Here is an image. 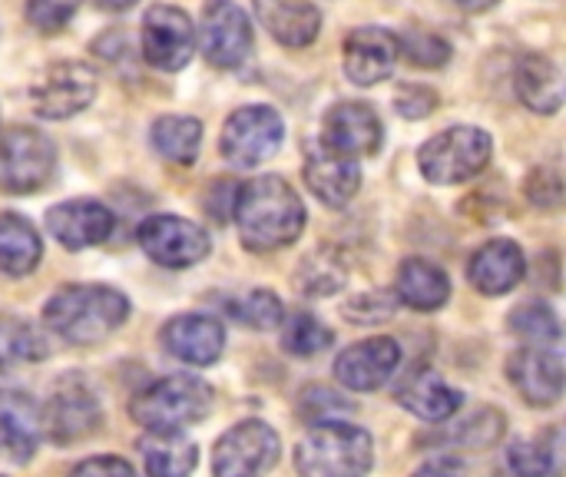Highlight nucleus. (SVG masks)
<instances>
[{"instance_id":"a878e982","label":"nucleus","mask_w":566,"mask_h":477,"mask_svg":"<svg viewBox=\"0 0 566 477\" xmlns=\"http://www.w3.org/2000/svg\"><path fill=\"white\" fill-rule=\"evenodd\" d=\"M395 299L415 312H434L451 295V279L441 266L428 259H405L395 279Z\"/></svg>"},{"instance_id":"72a5a7b5","label":"nucleus","mask_w":566,"mask_h":477,"mask_svg":"<svg viewBox=\"0 0 566 477\" xmlns=\"http://www.w3.org/2000/svg\"><path fill=\"white\" fill-rule=\"evenodd\" d=\"M226 312L235 322H242V325H249L255 332H269V329L282 325V302L269 289H255V292H249L242 299H229Z\"/></svg>"},{"instance_id":"5701e85b","label":"nucleus","mask_w":566,"mask_h":477,"mask_svg":"<svg viewBox=\"0 0 566 477\" xmlns=\"http://www.w3.org/2000/svg\"><path fill=\"white\" fill-rule=\"evenodd\" d=\"M305 183L325 206H348L361 186V169L328 149H312L305 159Z\"/></svg>"},{"instance_id":"473e14b6","label":"nucleus","mask_w":566,"mask_h":477,"mask_svg":"<svg viewBox=\"0 0 566 477\" xmlns=\"http://www.w3.org/2000/svg\"><path fill=\"white\" fill-rule=\"evenodd\" d=\"M511 332H517L534 349H554L560 342V322L551 305L544 302H524L511 312Z\"/></svg>"},{"instance_id":"f3484780","label":"nucleus","mask_w":566,"mask_h":477,"mask_svg":"<svg viewBox=\"0 0 566 477\" xmlns=\"http://www.w3.org/2000/svg\"><path fill=\"white\" fill-rule=\"evenodd\" d=\"M401 56L398 33L381 27H358L345 37V73L358 86H375L395 73Z\"/></svg>"},{"instance_id":"a211bd4d","label":"nucleus","mask_w":566,"mask_h":477,"mask_svg":"<svg viewBox=\"0 0 566 477\" xmlns=\"http://www.w3.org/2000/svg\"><path fill=\"white\" fill-rule=\"evenodd\" d=\"M401 365V345L395 339H365L335 359V379L348 392H375Z\"/></svg>"},{"instance_id":"7ed1b4c3","label":"nucleus","mask_w":566,"mask_h":477,"mask_svg":"<svg viewBox=\"0 0 566 477\" xmlns=\"http://www.w3.org/2000/svg\"><path fill=\"white\" fill-rule=\"evenodd\" d=\"M212 385L196 375H169L143 388L129 402V415L153 435H179L212 412Z\"/></svg>"},{"instance_id":"4c0bfd02","label":"nucleus","mask_w":566,"mask_h":477,"mask_svg":"<svg viewBox=\"0 0 566 477\" xmlns=\"http://www.w3.org/2000/svg\"><path fill=\"white\" fill-rule=\"evenodd\" d=\"M504 435V415L497 408H481L478 415H471L461 428H458V445L478 452V448H491L497 438Z\"/></svg>"},{"instance_id":"2f4dec72","label":"nucleus","mask_w":566,"mask_h":477,"mask_svg":"<svg viewBox=\"0 0 566 477\" xmlns=\"http://www.w3.org/2000/svg\"><path fill=\"white\" fill-rule=\"evenodd\" d=\"M557 455H560V432L551 428L544 438L514 445L507 462L517 477H547L557 471Z\"/></svg>"},{"instance_id":"4be33fe9","label":"nucleus","mask_w":566,"mask_h":477,"mask_svg":"<svg viewBox=\"0 0 566 477\" xmlns=\"http://www.w3.org/2000/svg\"><path fill=\"white\" fill-rule=\"evenodd\" d=\"M252 7L282 46H308L322 30V10L312 0H252Z\"/></svg>"},{"instance_id":"2eb2a0df","label":"nucleus","mask_w":566,"mask_h":477,"mask_svg":"<svg viewBox=\"0 0 566 477\" xmlns=\"http://www.w3.org/2000/svg\"><path fill=\"white\" fill-rule=\"evenodd\" d=\"M507 379L534 408H551L564 398V359L557 349H521L507 362Z\"/></svg>"},{"instance_id":"f704fd0d","label":"nucleus","mask_w":566,"mask_h":477,"mask_svg":"<svg viewBox=\"0 0 566 477\" xmlns=\"http://www.w3.org/2000/svg\"><path fill=\"white\" fill-rule=\"evenodd\" d=\"M332 329L328 325H322L315 315H308V312H295L289 322H285V329H282V345H285V352H292V355H298V359H312V355H318V352H325L328 345H332Z\"/></svg>"},{"instance_id":"423d86ee","label":"nucleus","mask_w":566,"mask_h":477,"mask_svg":"<svg viewBox=\"0 0 566 477\" xmlns=\"http://www.w3.org/2000/svg\"><path fill=\"white\" fill-rule=\"evenodd\" d=\"M56 173V146L30 129L13 126L0 136V193L27 196L43 189Z\"/></svg>"},{"instance_id":"cd10ccee","label":"nucleus","mask_w":566,"mask_h":477,"mask_svg":"<svg viewBox=\"0 0 566 477\" xmlns=\"http://www.w3.org/2000/svg\"><path fill=\"white\" fill-rule=\"evenodd\" d=\"M143 465L149 477H189L199 465V448L179 435H146L139 442Z\"/></svg>"},{"instance_id":"f03ea898","label":"nucleus","mask_w":566,"mask_h":477,"mask_svg":"<svg viewBox=\"0 0 566 477\" xmlns=\"http://www.w3.org/2000/svg\"><path fill=\"white\" fill-rule=\"evenodd\" d=\"M129 315V299L113 286H63L43 309L46 329L70 345L109 339Z\"/></svg>"},{"instance_id":"c85d7f7f","label":"nucleus","mask_w":566,"mask_h":477,"mask_svg":"<svg viewBox=\"0 0 566 477\" xmlns=\"http://www.w3.org/2000/svg\"><path fill=\"white\" fill-rule=\"evenodd\" d=\"M348 282V259L332 249V246H322L315 252H308L295 272V289L308 299H325V295H335L342 292Z\"/></svg>"},{"instance_id":"412c9836","label":"nucleus","mask_w":566,"mask_h":477,"mask_svg":"<svg viewBox=\"0 0 566 477\" xmlns=\"http://www.w3.org/2000/svg\"><path fill=\"white\" fill-rule=\"evenodd\" d=\"M524 272H527L524 252L511 239H491V242H484L471 256V266H468V276H471L474 289L484 292V295H504V292H511L524 279Z\"/></svg>"},{"instance_id":"c03bdc74","label":"nucleus","mask_w":566,"mask_h":477,"mask_svg":"<svg viewBox=\"0 0 566 477\" xmlns=\"http://www.w3.org/2000/svg\"><path fill=\"white\" fill-rule=\"evenodd\" d=\"M411 477H458V468H454V465H448V462H434V465L418 468Z\"/></svg>"},{"instance_id":"f257e3e1","label":"nucleus","mask_w":566,"mask_h":477,"mask_svg":"<svg viewBox=\"0 0 566 477\" xmlns=\"http://www.w3.org/2000/svg\"><path fill=\"white\" fill-rule=\"evenodd\" d=\"M232 219L242 246L252 252H275L292 246L305 229L302 196L282 176H259L235 193Z\"/></svg>"},{"instance_id":"6ab92c4d","label":"nucleus","mask_w":566,"mask_h":477,"mask_svg":"<svg viewBox=\"0 0 566 477\" xmlns=\"http://www.w3.org/2000/svg\"><path fill=\"white\" fill-rule=\"evenodd\" d=\"M159 339L169 355H176L186 365H199V369L219 362V355L226 349V329H222V322H216L209 315H176L163 325Z\"/></svg>"},{"instance_id":"4468645a","label":"nucleus","mask_w":566,"mask_h":477,"mask_svg":"<svg viewBox=\"0 0 566 477\" xmlns=\"http://www.w3.org/2000/svg\"><path fill=\"white\" fill-rule=\"evenodd\" d=\"M322 143L328 153L358 163V159H368L381 149L385 126L368 103H338L325 113Z\"/></svg>"},{"instance_id":"20e7f679","label":"nucleus","mask_w":566,"mask_h":477,"mask_svg":"<svg viewBox=\"0 0 566 477\" xmlns=\"http://www.w3.org/2000/svg\"><path fill=\"white\" fill-rule=\"evenodd\" d=\"M371 462V435L348 422H322L295 448V468L302 477H365Z\"/></svg>"},{"instance_id":"49530a36","label":"nucleus","mask_w":566,"mask_h":477,"mask_svg":"<svg viewBox=\"0 0 566 477\" xmlns=\"http://www.w3.org/2000/svg\"><path fill=\"white\" fill-rule=\"evenodd\" d=\"M136 0H96V7H103V10H129Z\"/></svg>"},{"instance_id":"dca6fc26","label":"nucleus","mask_w":566,"mask_h":477,"mask_svg":"<svg viewBox=\"0 0 566 477\" xmlns=\"http://www.w3.org/2000/svg\"><path fill=\"white\" fill-rule=\"evenodd\" d=\"M113 226H116V216L96 199H70V203H60L46 212L50 236L70 252L106 242Z\"/></svg>"},{"instance_id":"c9c22d12","label":"nucleus","mask_w":566,"mask_h":477,"mask_svg":"<svg viewBox=\"0 0 566 477\" xmlns=\"http://www.w3.org/2000/svg\"><path fill=\"white\" fill-rule=\"evenodd\" d=\"M395 309H398V299L391 292H378V289H368V292H358L352 295L342 312L352 325H378V322H391L395 319Z\"/></svg>"},{"instance_id":"a19ab883","label":"nucleus","mask_w":566,"mask_h":477,"mask_svg":"<svg viewBox=\"0 0 566 477\" xmlns=\"http://www.w3.org/2000/svg\"><path fill=\"white\" fill-rule=\"evenodd\" d=\"M395 106L405 120H424L438 110V93L431 86H421V83H408V86H398L395 93Z\"/></svg>"},{"instance_id":"b1692460","label":"nucleus","mask_w":566,"mask_h":477,"mask_svg":"<svg viewBox=\"0 0 566 477\" xmlns=\"http://www.w3.org/2000/svg\"><path fill=\"white\" fill-rule=\"evenodd\" d=\"M514 90L524 106L534 113H557L564 106V80L551 56L544 53H524L514 66Z\"/></svg>"},{"instance_id":"39448f33","label":"nucleus","mask_w":566,"mask_h":477,"mask_svg":"<svg viewBox=\"0 0 566 477\" xmlns=\"http://www.w3.org/2000/svg\"><path fill=\"white\" fill-rule=\"evenodd\" d=\"M491 149H494V143L481 126H451L421 146L418 166L428 183L458 186L488 169Z\"/></svg>"},{"instance_id":"ddd939ff","label":"nucleus","mask_w":566,"mask_h":477,"mask_svg":"<svg viewBox=\"0 0 566 477\" xmlns=\"http://www.w3.org/2000/svg\"><path fill=\"white\" fill-rule=\"evenodd\" d=\"M99 418H103L99 402L90 392V385L80 379H63V382H56L50 402L40 412V428L50 435L53 445H73V442L93 435Z\"/></svg>"},{"instance_id":"c756f323","label":"nucleus","mask_w":566,"mask_h":477,"mask_svg":"<svg viewBox=\"0 0 566 477\" xmlns=\"http://www.w3.org/2000/svg\"><path fill=\"white\" fill-rule=\"evenodd\" d=\"M202 143V123L192 116H159L153 123V146L159 156L179 166H192Z\"/></svg>"},{"instance_id":"0eeeda50","label":"nucleus","mask_w":566,"mask_h":477,"mask_svg":"<svg viewBox=\"0 0 566 477\" xmlns=\"http://www.w3.org/2000/svg\"><path fill=\"white\" fill-rule=\"evenodd\" d=\"M282 136H285V123L272 106H262V103L239 106L222 126L219 153L232 166H259L272 153H279Z\"/></svg>"},{"instance_id":"9b49d317","label":"nucleus","mask_w":566,"mask_h":477,"mask_svg":"<svg viewBox=\"0 0 566 477\" xmlns=\"http://www.w3.org/2000/svg\"><path fill=\"white\" fill-rule=\"evenodd\" d=\"M279 462V435L262 422H242L226 432L212 455L216 477H262Z\"/></svg>"},{"instance_id":"bb28decb","label":"nucleus","mask_w":566,"mask_h":477,"mask_svg":"<svg viewBox=\"0 0 566 477\" xmlns=\"http://www.w3.org/2000/svg\"><path fill=\"white\" fill-rule=\"evenodd\" d=\"M43 259V242L33 222L17 212H0V272L3 276H30Z\"/></svg>"},{"instance_id":"f8f14e48","label":"nucleus","mask_w":566,"mask_h":477,"mask_svg":"<svg viewBox=\"0 0 566 477\" xmlns=\"http://www.w3.org/2000/svg\"><path fill=\"white\" fill-rule=\"evenodd\" d=\"M96 96V73L86 63L63 60L53 63L30 90L33 113L43 120H70L83 113Z\"/></svg>"},{"instance_id":"ea45409f","label":"nucleus","mask_w":566,"mask_h":477,"mask_svg":"<svg viewBox=\"0 0 566 477\" xmlns=\"http://www.w3.org/2000/svg\"><path fill=\"white\" fill-rule=\"evenodd\" d=\"M527 199L544 212H557L564 206V176L554 166L534 169L527 179Z\"/></svg>"},{"instance_id":"393cba45","label":"nucleus","mask_w":566,"mask_h":477,"mask_svg":"<svg viewBox=\"0 0 566 477\" xmlns=\"http://www.w3.org/2000/svg\"><path fill=\"white\" fill-rule=\"evenodd\" d=\"M461 392H454L441 375H434L431 369H415L401 388H398V402L418 415L421 422H448L451 415H458L461 408Z\"/></svg>"},{"instance_id":"58836bf2","label":"nucleus","mask_w":566,"mask_h":477,"mask_svg":"<svg viewBox=\"0 0 566 477\" xmlns=\"http://www.w3.org/2000/svg\"><path fill=\"white\" fill-rule=\"evenodd\" d=\"M83 0H27V20L40 33H56L70 23Z\"/></svg>"},{"instance_id":"6e6552de","label":"nucleus","mask_w":566,"mask_h":477,"mask_svg":"<svg viewBox=\"0 0 566 477\" xmlns=\"http://www.w3.org/2000/svg\"><path fill=\"white\" fill-rule=\"evenodd\" d=\"M139 249L166 266V269H189L209 256V236L202 226L182 219V216H149L136 229Z\"/></svg>"},{"instance_id":"1a4fd4ad","label":"nucleus","mask_w":566,"mask_h":477,"mask_svg":"<svg viewBox=\"0 0 566 477\" xmlns=\"http://www.w3.org/2000/svg\"><path fill=\"white\" fill-rule=\"evenodd\" d=\"M139 46H143L146 63H153L156 70H182L196 53L192 17L179 7H169V3L149 7L143 17Z\"/></svg>"},{"instance_id":"a18cd8bd","label":"nucleus","mask_w":566,"mask_h":477,"mask_svg":"<svg viewBox=\"0 0 566 477\" xmlns=\"http://www.w3.org/2000/svg\"><path fill=\"white\" fill-rule=\"evenodd\" d=\"M451 7H458V10H464V13H484V10H491L497 0H448Z\"/></svg>"},{"instance_id":"e433bc0d","label":"nucleus","mask_w":566,"mask_h":477,"mask_svg":"<svg viewBox=\"0 0 566 477\" xmlns=\"http://www.w3.org/2000/svg\"><path fill=\"white\" fill-rule=\"evenodd\" d=\"M398 46L405 50V56L424 70H434V66H444L451 60V43L434 37V33H424V30H411L408 37H398Z\"/></svg>"},{"instance_id":"aec40b11","label":"nucleus","mask_w":566,"mask_h":477,"mask_svg":"<svg viewBox=\"0 0 566 477\" xmlns=\"http://www.w3.org/2000/svg\"><path fill=\"white\" fill-rule=\"evenodd\" d=\"M40 408L27 392H0V458L27 465L40 445Z\"/></svg>"},{"instance_id":"79ce46f5","label":"nucleus","mask_w":566,"mask_h":477,"mask_svg":"<svg viewBox=\"0 0 566 477\" xmlns=\"http://www.w3.org/2000/svg\"><path fill=\"white\" fill-rule=\"evenodd\" d=\"M70 477H136V471H133L129 462L103 455V458H90V462L76 465Z\"/></svg>"},{"instance_id":"37998d69","label":"nucleus","mask_w":566,"mask_h":477,"mask_svg":"<svg viewBox=\"0 0 566 477\" xmlns=\"http://www.w3.org/2000/svg\"><path fill=\"white\" fill-rule=\"evenodd\" d=\"M235 193H239V183H212V199H209V216L216 222H229L232 219V206H235Z\"/></svg>"},{"instance_id":"9d476101","label":"nucleus","mask_w":566,"mask_h":477,"mask_svg":"<svg viewBox=\"0 0 566 477\" xmlns=\"http://www.w3.org/2000/svg\"><path fill=\"white\" fill-rule=\"evenodd\" d=\"M199 43L212 66L219 70L242 66L252 50L249 13L235 0H209L199 20Z\"/></svg>"},{"instance_id":"7c9ffc66","label":"nucleus","mask_w":566,"mask_h":477,"mask_svg":"<svg viewBox=\"0 0 566 477\" xmlns=\"http://www.w3.org/2000/svg\"><path fill=\"white\" fill-rule=\"evenodd\" d=\"M36 359H46L43 335L33 325L20 322V319H0V375L10 365L36 362Z\"/></svg>"}]
</instances>
